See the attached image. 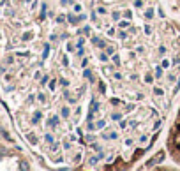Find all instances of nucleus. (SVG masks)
Wrapping results in <instances>:
<instances>
[{"label":"nucleus","instance_id":"obj_1","mask_svg":"<svg viewBox=\"0 0 180 171\" xmlns=\"http://www.w3.org/2000/svg\"><path fill=\"white\" fill-rule=\"evenodd\" d=\"M166 148H168L171 161L180 166V106L175 113V118H173L168 138H166Z\"/></svg>","mask_w":180,"mask_h":171}]
</instances>
